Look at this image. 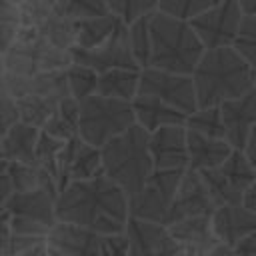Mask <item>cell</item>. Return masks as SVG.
Segmentation results:
<instances>
[{"instance_id":"53","label":"cell","mask_w":256,"mask_h":256,"mask_svg":"<svg viewBox=\"0 0 256 256\" xmlns=\"http://www.w3.org/2000/svg\"><path fill=\"white\" fill-rule=\"evenodd\" d=\"M218 2H224V0H212V4H218Z\"/></svg>"},{"instance_id":"5","label":"cell","mask_w":256,"mask_h":256,"mask_svg":"<svg viewBox=\"0 0 256 256\" xmlns=\"http://www.w3.org/2000/svg\"><path fill=\"white\" fill-rule=\"evenodd\" d=\"M4 80L18 104L20 122H26L40 130L56 112L60 102L70 96L64 70L38 74V76L4 74Z\"/></svg>"},{"instance_id":"46","label":"cell","mask_w":256,"mask_h":256,"mask_svg":"<svg viewBox=\"0 0 256 256\" xmlns=\"http://www.w3.org/2000/svg\"><path fill=\"white\" fill-rule=\"evenodd\" d=\"M244 154H246L248 160L256 166V124H254V128H252V132H250V138H248V144H246V148H244Z\"/></svg>"},{"instance_id":"25","label":"cell","mask_w":256,"mask_h":256,"mask_svg":"<svg viewBox=\"0 0 256 256\" xmlns=\"http://www.w3.org/2000/svg\"><path fill=\"white\" fill-rule=\"evenodd\" d=\"M140 90V70H128V68H118V70H108L98 74V90L96 94L120 102H130L138 96Z\"/></svg>"},{"instance_id":"12","label":"cell","mask_w":256,"mask_h":256,"mask_svg":"<svg viewBox=\"0 0 256 256\" xmlns=\"http://www.w3.org/2000/svg\"><path fill=\"white\" fill-rule=\"evenodd\" d=\"M138 94L160 100V102L184 112L186 116H190L198 110L192 76L172 74V72H164V70H156V68H144V70H140Z\"/></svg>"},{"instance_id":"44","label":"cell","mask_w":256,"mask_h":256,"mask_svg":"<svg viewBox=\"0 0 256 256\" xmlns=\"http://www.w3.org/2000/svg\"><path fill=\"white\" fill-rule=\"evenodd\" d=\"M242 206L246 208V210H250L252 214H256V180L248 186V190L244 192V196H242Z\"/></svg>"},{"instance_id":"4","label":"cell","mask_w":256,"mask_h":256,"mask_svg":"<svg viewBox=\"0 0 256 256\" xmlns=\"http://www.w3.org/2000/svg\"><path fill=\"white\" fill-rule=\"evenodd\" d=\"M148 138L150 134L134 124L100 148L102 174L112 180L128 196V200L144 188L146 180L154 172Z\"/></svg>"},{"instance_id":"22","label":"cell","mask_w":256,"mask_h":256,"mask_svg":"<svg viewBox=\"0 0 256 256\" xmlns=\"http://www.w3.org/2000/svg\"><path fill=\"white\" fill-rule=\"evenodd\" d=\"M186 142H188V168L196 172H206L222 166L234 152V148L224 138H210L192 130H186Z\"/></svg>"},{"instance_id":"27","label":"cell","mask_w":256,"mask_h":256,"mask_svg":"<svg viewBox=\"0 0 256 256\" xmlns=\"http://www.w3.org/2000/svg\"><path fill=\"white\" fill-rule=\"evenodd\" d=\"M78 124H80V102L68 96L66 100L60 102L56 112L44 124L42 132H46L56 140L68 142L72 138H78Z\"/></svg>"},{"instance_id":"48","label":"cell","mask_w":256,"mask_h":256,"mask_svg":"<svg viewBox=\"0 0 256 256\" xmlns=\"http://www.w3.org/2000/svg\"><path fill=\"white\" fill-rule=\"evenodd\" d=\"M208 256H236V254H234V250H232L230 246H226V244H218Z\"/></svg>"},{"instance_id":"21","label":"cell","mask_w":256,"mask_h":256,"mask_svg":"<svg viewBox=\"0 0 256 256\" xmlns=\"http://www.w3.org/2000/svg\"><path fill=\"white\" fill-rule=\"evenodd\" d=\"M212 230L220 244L236 246L242 238L256 232V214L238 206H220L212 214Z\"/></svg>"},{"instance_id":"54","label":"cell","mask_w":256,"mask_h":256,"mask_svg":"<svg viewBox=\"0 0 256 256\" xmlns=\"http://www.w3.org/2000/svg\"><path fill=\"white\" fill-rule=\"evenodd\" d=\"M2 210H4V206H2V204H0V212H2Z\"/></svg>"},{"instance_id":"45","label":"cell","mask_w":256,"mask_h":256,"mask_svg":"<svg viewBox=\"0 0 256 256\" xmlns=\"http://www.w3.org/2000/svg\"><path fill=\"white\" fill-rule=\"evenodd\" d=\"M10 232H12V228H10V214L6 210H2L0 212V246L10 236Z\"/></svg>"},{"instance_id":"29","label":"cell","mask_w":256,"mask_h":256,"mask_svg":"<svg viewBox=\"0 0 256 256\" xmlns=\"http://www.w3.org/2000/svg\"><path fill=\"white\" fill-rule=\"evenodd\" d=\"M64 72H66L68 92L76 102H82V100H86V98L96 94V90H98V74L92 68H86L82 64L72 62Z\"/></svg>"},{"instance_id":"42","label":"cell","mask_w":256,"mask_h":256,"mask_svg":"<svg viewBox=\"0 0 256 256\" xmlns=\"http://www.w3.org/2000/svg\"><path fill=\"white\" fill-rule=\"evenodd\" d=\"M8 168H10V162L0 156V204H2V206H4V204L10 200V196L14 194V186H12Z\"/></svg>"},{"instance_id":"18","label":"cell","mask_w":256,"mask_h":256,"mask_svg":"<svg viewBox=\"0 0 256 256\" xmlns=\"http://www.w3.org/2000/svg\"><path fill=\"white\" fill-rule=\"evenodd\" d=\"M220 114L226 132V142L234 150L244 152L250 132L256 124V88L242 98L224 102L220 106Z\"/></svg>"},{"instance_id":"50","label":"cell","mask_w":256,"mask_h":256,"mask_svg":"<svg viewBox=\"0 0 256 256\" xmlns=\"http://www.w3.org/2000/svg\"><path fill=\"white\" fill-rule=\"evenodd\" d=\"M44 246H46V244H44ZM46 256H64V254H60V252H56V250H52V248L46 246Z\"/></svg>"},{"instance_id":"38","label":"cell","mask_w":256,"mask_h":256,"mask_svg":"<svg viewBox=\"0 0 256 256\" xmlns=\"http://www.w3.org/2000/svg\"><path fill=\"white\" fill-rule=\"evenodd\" d=\"M210 6L212 0H158V12L186 22L206 12Z\"/></svg>"},{"instance_id":"37","label":"cell","mask_w":256,"mask_h":256,"mask_svg":"<svg viewBox=\"0 0 256 256\" xmlns=\"http://www.w3.org/2000/svg\"><path fill=\"white\" fill-rule=\"evenodd\" d=\"M20 8L10 0H0V54L12 46L20 32Z\"/></svg>"},{"instance_id":"28","label":"cell","mask_w":256,"mask_h":256,"mask_svg":"<svg viewBox=\"0 0 256 256\" xmlns=\"http://www.w3.org/2000/svg\"><path fill=\"white\" fill-rule=\"evenodd\" d=\"M8 172H10V180H12L16 194L34 192V190H50V192L58 194V186H56L54 178L36 164L10 162Z\"/></svg>"},{"instance_id":"32","label":"cell","mask_w":256,"mask_h":256,"mask_svg":"<svg viewBox=\"0 0 256 256\" xmlns=\"http://www.w3.org/2000/svg\"><path fill=\"white\" fill-rule=\"evenodd\" d=\"M54 16H62L60 0H24L20 4L22 28H38Z\"/></svg>"},{"instance_id":"40","label":"cell","mask_w":256,"mask_h":256,"mask_svg":"<svg viewBox=\"0 0 256 256\" xmlns=\"http://www.w3.org/2000/svg\"><path fill=\"white\" fill-rule=\"evenodd\" d=\"M20 122V112L18 104L12 96V92L6 86L4 76L0 78V140L8 134V130Z\"/></svg>"},{"instance_id":"39","label":"cell","mask_w":256,"mask_h":256,"mask_svg":"<svg viewBox=\"0 0 256 256\" xmlns=\"http://www.w3.org/2000/svg\"><path fill=\"white\" fill-rule=\"evenodd\" d=\"M234 48L250 64L254 78H256V16H244L240 34L234 42Z\"/></svg>"},{"instance_id":"19","label":"cell","mask_w":256,"mask_h":256,"mask_svg":"<svg viewBox=\"0 0 256 256\" xmlns=\"http://www.w3.org/2000/svg\"><path fill=\"white\" fill-rule=\"evenodd\" d=\"M44 244L64 256H104V236L66 222H56Z\"/></svg>"},{"instance_id":"31","label":"cell","mask_w":256,"mask_h":256,"mask_svg":"<svg viewBox=\"0 0 256 256\" xmlns=\"http://www.w3.org/2000/svg\"><path fill=\"white\" fill-rule=\"evenodd\" d=\"M34 30H38V34L42 38H46L58 50L70 52L74 48V44H76V38H74V22L68 20V18H64V16H54V18H50L48 22H44L42 26H38Z\"/></svg>"},{"instance_id":"15","label":"cell","mask_w":256,"mask_h":256,"mask_svg":"<svg viewBox=\"0 0 256 256\" xmlns=\"http://www.w3.org/2000/svg\"><path fill=\"white\" fill-rule=\"evenodd\" d=\"M216 210L214 200L202 180V174L196 170H184V176L180 180L178 192L174 196L172 208L168 212L166 228L186 220V218H196V216H212Z\"/></svg>"},{"instance_id":"16","label":"cell","mask_w":256,"mask_h":256,"mask_svg":"<svg viewBox=\"0 0 256 256\" xmlns=\"http://www.w3.org/2000/svg\"><path fill=\"white\" fill-rule=\"evenodd\" d=\"M126 256H184V250L172 238L170 230L160 224L130 218L126 226Z\"/></svg>"},{"instance_id":"52","label":"cell","mask_w":256,"mask_h":256,"mask_svg":"<svg viewBox=\"0 0 256 256\" xmlns=\"http://www.w3.org/2000/svg\"><path fill=\"white\" fill-rule=\"evenodd\" d=\"M10 2H12V4H16V6H18V8H20V4H22V2H24V0H10Z\"/></svg>"},{"instance_id":"36","label":"cell","mask_w":256,"mask_h":256,"mask_svg":"<svg viewBox=\"0 0 256 256\" xmlns=\"http://www.w3.org/2000/svg\"><path fill=\"white\" fill-rule=\"evenodd\" d=\"M64 144L66 142L56 140V138L48 136L46 132H40V138H38V144H36V166H40L44 172H48L54 178V182H56V176H58V158H60V152H62Z\"/></svg>"},{"instance_id":"20","label":"cell","mask_w":256,"mask_h":256,"mask_svg":"<svg viewBox=\"0 0 256 256\" xmlns=\"http://www.w3.org/2000/svg\"><path fill=\"white\" fill-rule=\"evenodd\" d=\"M184 256H208L220 242L212 230V216H196L168 226Z\"/></svg>"},{"instance_id":"41","label":"cell","mask_w":256,"mask_h":256,"mask_svg":"<svg viewBox=\"0 0 256 256\" xmlns=\"http://www.w3.org/2000/svg\"><path fill=\"white\" fill-rule=\"evenodd\" d=\"M126 254H128L126 232L104 236V256H126Z\"/></svg>"},{"instance_id":"23","label":"cell","mask_w":256,"mask_h":256,"mask_svg":"<svg viewBox=\"0 0 256 256\" xmlns=\"http://www.w3.org/2000/svg\"><path fill=\"white\" fill-rule=\"evenodd\" d=\"M132 110H134V118L136 124L140 128H144L148 134L166 128V126H184L186 124V114L148 96H136L132 100Z\"/></svg>"},{"instance_id":"9","label":"cell","mask_w":256,"mask_h":256,"mask_svg":"<svg viewBox=\"0 0 256 256\" xmlns=\"http://www.w3.org/2000/svg\"><path fill=\"white\" fill-rule=\"evenodd\" d=\"M200 174L216 208L238 206L242 204V196L248 186L256 180V166L248 160L244 152L234 150L222 166Z\"/></svg>"},{"instance_id":"14","label":"cell","mask_w":256,"mask_h":256,"mask_svg":"<svg viewBox=\"0 0 256 256\" xmlns=\"http://www.w3.org/2000/svg\"><path fill=\"white\" fill-rule=\"evenodd\" d=\"M72 62L82 64L86 68H92L96 74L108 72V70H118V68H128V70H140L134 62L130 44H128V30L126 24H122L116 34L104 42L98 48L92 50H82V48H72Z\"/></svg>"},{"instance_id":"34","label":"cell","mask_w":256,"mask_h":256,"mask_svg":"<svg viewBox=\"0 0 256 256\" xmlns=\"http://www.w3.org/2000/svg\"><path fill=\"white\" fill-rule=\"evenodd\" d=\"M106 4L108 10L126 26L158 10V0H106Z\"/></svg>"},{"instance_id":"49","label":"cell","mask_w":256,"mask_h":256,"mask_svg":"<svg viewBox=\"0 0 256 256\" xmlns=\"http://www.w3.org/2000/svg\"><path fill=\"white\" fill-rule=\"evenodd\" d=\"M20 256H46V246L40 244V246H36V248H32V250L24 252V254H20Z\"/></svg>"},{"instance_id":"11","label":"cell","mask_w":256,"mask_h":256,"mask_svg":"<svg viewBox=\"0 0 256 256\" xmlns=\"http://www.w3.org/2000/svg\"><path fill=\"white\" fill-rule=\"evenodd\" d=\"M244 22V14L236 0H224L212 4L206 12L198 14L190 20L192 30L200 38L206 50L234 46L240 28Z\"/></svg>"},{"instance_id":"51","label":"cell","mask_w":256,"mask_h":256,"mask_svg":"<svg viewBox=\"0 0 256 256\" xmlns=\"http://www.w3.org/2000/svg\"><path fill=\"white\" fill-rule=\"evenodd\" d=\"M4 76V58H2V54H0V78Z\"/></svg>"},{"instance_id":"7","label":"cell","mask_w":256,"mask_h":256,"mask_svg":"<svg viewBox=\"0 0 256 256\" xmlns=\"http://www.w3.org/2000/svg\"><path fill=\"white\" fill-rule=\"evenodd\" d=\"M136 124L130 102H120L94 94L80 102V124L78 136L82 142L102 148L112 138L124 134Z\"/></svg>"},{"instance_id":"2","label":"cell","mask_w":256,"mask_h":256,"mask_svg":"<svg viewBox=\"0 0 256 256\" xmlns=\"http://www.w3.org/2000/svg\"><path fill=\"white\" fill-rule=\"evenodd\" d=\"M198 108H216L256 88L250 64L234 46L206 50L192 72Z\"/></svg>"},{"instance_id":"33","label":"cell","mask_w":256,"mask_h":256,"mask_svg":"<svg viewBox=\"0 0 256 256\" xmlns=\"http://www.w3.org/2000/svg\"><path fill=\"white\" fill-rule=\"evenodd\" d=\"M186 130L198 132L202 136H210V138H224L226 140V132H224V124H222V114H220V106L216 108H198L194 114H190L186 118Z\"/></svg>"},{"instance_id":"3","label":"cell","mask_w":256,"mask_h":256,"mask_svg":"<svg viewBox=\"0 0 256 256\" xmlns=\"http://www.w3.org/2000/svg\"><path fill=\"white\" fill-rule=\"evenodd\" d=\"M150 44L148 68L182 76H192L206 52L190 22L166 16L158 10L150 16Z\"/></svg>"},{"instance_id":"13","label":"cell","mask_w":256,"mask_h":256,"mask_svg":"<svg viewBox=\"0 0 256 256\" xmlns=\"http://www.w3.org/2000/svg\"><path fill=\"white\" fill-rule=\"evenodd\" d=\"M100 174H102V156L98 148L82 142L80 136L64 144L58 158V176H56L58 194L70 182L92 180Z\"/></svg>"},{"instance_id":"30","label":"cell","mask_w":256,"mask_h":256,"mask_svg":"<svg viewBox=\"0 0 256 256\" xmlns=\"http://www.w3.org/2000/svg\"><path fill=\"white\" fill-rule=\"evenodd\" d=\"M150 16H144V18L126 26L128 44H130L134 62L140 70L148 68V64H150V48H152V44H150Z\"/></svg>"},{"instance_id":"10","label":"cell","mask_w":256,"mask_h":256,"mask_svg":"<svg viewBox=\"0 0 256 256\" xmlns=\"http://www.w3.org/2000/svg\"><path fill=\"white\" fill-rule=\"evenodd\" d=\"M182 176L184 170H170V172L154 170L152 176L146 180L144 188L134 198L128 200L130 218L166 226L168 212L172 208Z\"/></svg>"},{"instance_id":"26","label":"cell","mask_w":256,"mask_h":256,"mask_svg":"<svg viewBox=\"0 0 256 256\" xmlns=\"http://www.w3.org/2000/svg\"><path fill=\"white\" fill-rule=\"evenodd\" d=\"M120 26H122V22L114 14L74 22V38H76L74 48H82V50L98 48L104 42H108Z\"/></svg>"},{"instance_id":"55","label":"cell","mask_w":256,"mask_h":256,"mask_svg":"<svg viewBox=\"0 0 256 256\" xmlns=\"http://www.w3.org/2000/svg\"><path fill=\"white\" fill-rule=\"evenodd\" d=\"M0 156H2V154H0Z\"/></svg>"},{"instance_id":"47","label":"cell","mask_w":256,"mask_h":256,"mask_svg":"<svg viewBox=\"0 0 256 256\" xmlns=\"http://www.w3.org/2000/svg\"><path fill=\"white\" fill-rule=\"evenodd\" d=\"M244 16H256V0H236Z\"/></svg>"},{"instance_id":"1","label":"cell","mask_w":256,"mask_h":256,"mask_svg":"<svg viewBox=\"0 0 256 256\" xmlns=\"http://www.w3.org/2000/svg\"><path fill=\"white\" fill-rule=\"evenodd\" d=\"M58 222L74 224L100 236L126 232L130 220L128 196L104 174L70 182L56 198Z\"/></svg>"},{"instance_id":"35","label":"cell","mask_w":256,"mask_h":256,"mask_svg":"<svg viewBox=\"0 0 256 256\" xmlns=\"http://www.w3.org/2000/svg\"><path fill=\"white\" fill-rule=\"evenodd\" d=\"M60 10H62V16L72 22L112 14L108 10L106 0H60Z\"/></svg>"},{"instance_id":"17","label":"cell","mask_w":256,"mask_h":256,"mask_svg":"<svg viewBox=\"0 0 256 256\" xmlns=\"http://www.w3.org/2000/svg\"><path fill=\"white\" fill-rule=\"evenodd\" d=\"M154 170H188V142L186 126H166L150 134L148 138Z\"/></svg>"},{"instance_id":"8","label":"cell","mask_w":256,"mask_h":256,"mask_svg":"<svg viewBox=\"0 0 256 256\" xmlns=\"http://www.w3.org/2000/svg\"><path fill=\"white\" fill-rule=\"evenodd\" d=\"M56 198L58 194L50 190H34L24 194H12L4 204L10 214V228L14 234L44 240L56 226Z\"/></svg>"},{"instance_id":"24","label":"cell","mask_w":256,"mask_h":256,"mask_svg":"<svg viewBox=\"0 0 256 256\" xmlns=\"http://www.w3.org/2000/svg\"><path fill=\"white\" fill-rule=\"evenodd\" d=\"M40 128L26 122L14 124L8 134L0 140V154L8 162L36 164V144L40 138Z\"/></svg>"},{"instance_id":"43","label":"cell","mask_w":256,"mask_h":256,"mask_svg":"<svg viewBox=\"0 0 256 256\" xmlns=\"http://www.w3.org/2000/svg\"><path fill=\"white\" fill-rule=\"evenodd\" d=\"M236 256H256V232L242 238L236 246H232Z\"/></svg>"},{"instance_id":"6","label":"cell","mask_w":256,"mask_h":256,"mask_svg":"<svg viewBox=\"0 0 256 256\" xmlns=\"http://www.w3.org/2000/svg\"><path fill=\"white\" fill-rule=\"evenodd\" d=\"M4 74L38 76L62 72L72 64V54L58 50L34 28H20L12 46L4 52Z\"/></svg>"}]
</instances>
